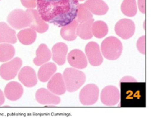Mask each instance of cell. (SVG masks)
Listing matches in <instances>:
<instances>
[{
    "mask_svg": "<svg viewBox=\"0 0 151 121\" xmlns=\"http://www.w3.org/2000/svg\"><path fill=\"white\" fill-rule=\"evenodd\" d=\"M79 4L78 0H37V6L44 21L62 27L76 19Z\"/></svg>",
    "mask_w": 151,
    "mask_h": 121,
    "instance_id": "1",
    "label": "cell"
},
{
    "mask_svg": "<svg viewBox=\"0 0 151 121\" xmlns=\"http://www.w3.org/2000/svg\"><path fill=\"white\" fill-rule=\"evenodd\" d=\"M63 76L66 90L70 92L77 90L84 84L86 80L84 72L71 67L67 68L64 70Z\"/></svg>",
    "mask_w": 151,
    "mask_h": 121,
    "instance_id": "2",
    "label": "cell"
},
{
    "mask_svg": "<svg viewBox=\"0 0 151 121\" xmlns=\"http://www.w3.org/2000/svg\"><path fill=\"white\" fill-rule=\"evenodd\" d=\"M101 50L104 56L109 60H115L120 56L122 50L121 41L114 36H109L104 39L101 45Z\"/></svg>",
    "mask_w": 151,
    "mask_h": 121,
    "instance_id": "3",
    "label": "cell"
},
{
    "mask_svg": "<svg viewBox=\"0 0 151 121\" xmlns=\"http://www.w3.org/2000/svg\"><path fill=\"white\" fill-rule=\"evenodd\" d=\"M7 21L13 28L20 29L29 27L30 19L27 12L21 9H16L8 15Z\"/></svg>",
    "mask_w": 151,
    "mask_h": 121,
    "instance_id": "4",
    "label": "cell"
},
{
    "mask_svg": "<svg viewBox=\"0 0 151 121\" xmlns=\"http://www.w3.org/2000/svg\"><path fill=\"white\" fill-rule=\"evenodd\" d=\"M22 64L20 58L15 57L0 66V76L5 80L12 79L16 76Z\"/></svg>",
    "mask_w": 151,
    "mask_h": 121,
    "instance_id": "5",
    "label": "cell"
},
{
    "mask_svg": "<svg viewBox=\"0 0 151 121\" xmlns=\"http://www.w3.org/2000/svg\"><path fill=\"white\" fill-rule=\"evenodd\" d=\"M99 90L98 86L94 84H88L80 91L79 98L81 103L85 106H91L97 101Z\"/></svg>",
    "mask_w": 151,
    "mask_h": 121,
    "instance_id": "6",
    "label": "cell"
},
{
    "mask_svg": "<svg viewBox=\"0 0 151 121\" xmlns=\"http://www.w3.org/2000/svg\"><path fill=\"white\" fill-rule=\"evenodd\" d=\"M100 98L101 102L104 105L107 106H114L120 100L119 91L115 86L108 85L102 90Z\"/></svg>",
    "mask_w": 151,
    "mask_h": 121,
    "instance_id": "7",
    "label": "cell"
},
{
    "mask_svg": "<svg viewBox=\"0 0 151 121\" xmlns=\"http://www.w3.org/2000/svg\"><path fill=\"white\" fill-rule=\"evenodd\" d=\"M135 27L134 23L131 20L124 18L119 20L115 27L116 34L123 39L131 38L134 35Z\"/></svg>",
    "mask_w": 151,
    "mask_h": 121,
    "instance_id": "8",
    "label": "cell"
},
{
    "mask_svg": "<svg viewBox=\"0 0 151 121\" xmlns=\"http://www.w3.org/2000/svg\"><path fill=\"white\" fill-rule=\"evenodd\" d=\"M85 52L90 64L94 66H98L103 63V58L99 46L96 42L91 41L86 45Z\"/></svg>",
    "mask_w": 151,
    "mask_h": 121,
    "instance_id": "9",
    "label": "cell"
},
{
    "mask_svg": "<svg viewBox=\"0 0 151 121\" xmlns=\"http://www.w3.org/2000/svg\"><path fill=\"white\" fill-rule=\"evenodd\" d=\"M26 11L28 13L30 19L29 27L40 33L46 32L48 29V25L44 21L39 14L37 10L28 9Z\"/></svg>",
    "mask_w": 151,
    "mask_h": 121,
    "instance_id": "10",
    "label": "cell"
},
{
    "mask_svg": "<svg viewBox=\"0 0 151 121\" xmlns=\"http://www.w3.org/2000/svg\"><path fill=\"white\" fill-rule=\"evenodd\" d=\"M18 78L20 82L27 87H33L37 83L36 72L29 66L23 67L18 73Z\"/></svg>",
    "mask_w": 151,
    "mask_h": 121,
    "instance_id": "11",
    "label": "cell"
},
{
    "mask_svg": "<svg viewBox=\"0 0 151 121\" xmlns=\"http://www.w3.org/2000/svg\"><path fill=\"white\" fill-rule=\"evenodd\" d=\"M37 101L42 105H57L60 102V98L57 95L44 88H40L35 93Z\"/></svg>",
    "mask_w": 151,
    "mask_h": 121,
    "instance_id": "12",
    "label": "cell"
},
{
    "mask_svg": "<svg viewBox=\"0 0 151 121\" xmlns=\"http://www.w3.org/2000/svg\"><path fill=\"white\" fill-rule=\"evenodd\" d=\"M67 58L69 64L76 69H83L87 66L86 56L80 50L75 49L72 50L68 53Z\"/></svg>",
    "mask_w": 151,
    "mask_h": 121,
    "instance_id": "13",
    "label": "cell"
},
{
    "mask_svg": "<svg viewBox=\"0 0 151 121\" xmlns=\"http://www.w3.org/2000/svg\"><path fill=\"white\" fill-rule=\"evenodd\" d=\"M47 87L48 90L57 95L63 94L66 90L63 75L59 73L54 74L51 77Z\"/></svg>",
    "mask_w": 151,
    "mask_h": 121,
    "instance_id": "14",
    "label": "cell"
},
{
    "mask_svg": "<svg viewBox=\"0 0 151 121\" xmlns=\"http://www.w3.org/2000/svg\"><path fill=\"white\" fill-rule=\"evenodd\" d=\"M24 89L19 82L11 81L6 84L4 92L5 97L9 100L16 101L19 99L22 95Z\"/></svg>",
    "mask_w": 151,
    "mask_h": 121,
    "instance_id": "15",
    "label": "cell"
},
{
    "mask_svg": "<svg viewBox=\"0 0 151 121\" xmlns=\"http://www.w3.org/2000/svg\"><path fill=\"white\" fill-rule=\"evenodd\" d=\"M53 60L59 65H62L65 63L68 51L67 45L62 42L55 44L52 49Z\"/></svg>",
    "mask_w": 151,
    "mask_h": 121,
    "instance_id": "16",
    "label": "cell"
},
{
    "mask_svg": "<svg viewBox=\"0 0 151 121\" xmlns=\"http://www.w3.org/2000/svg\"><path fill=\"white\" fill-rule=\"evenodd\" d=\"M84 4L92 13L96 15H104L109 9L107 5L102 0H87Z\"/></svg>",
    "mask_w": 151,
    "mask_h": 121,
    "instance_id": "17",
    "label": "cell"
},
{
    "mask_svg": "<svg viewBox=\"0 0 151 121\" xmlns=\"http://www.w3.org/2000/svg\"><path fill=\"white\" fill-rule=\"evenodd\" d=\"M17 38L15 30L4 22H0V43L14 44Z\"/></svg>",
    "mask_w": 151,
    "mask_h": 121,
    "instance_id": "18",
    "label": "cell"
},
{
    "mask_svg": "<svg viewBox=\"0 0 151 121\" xmlns=\"http://www.w3.org/2000/svg\"><path fill=\"white\" fill-rule=\"evenodd\" d=\"M36 56L33 62L37 66H40L47 63L50 59L52 53L47 45L41 44L39 46L36 52Z\"/></svg>",
    "mask_w": 151,
    "mask_h": 121,
    "instance_id": "19",
    "label": "cell"
},
{
    "mask_svg": "<svg viewBox=\"0 0 151 121\" xmlns=\"http://www.w3.org/2000/svg\"><path fill=\"white\" fill-rule=\"evenodd\" d=\"M57 69L56 65L52 62H47L42 65L38 72V79L42 82L47 81L54 75Z\"/></svg>",
    "mask_w": 151,
    "mask_h": 121,
    "instance_id": "20",
    "label": "cell"
},
{
    "mask_svg": "<svg viewBox=\"0 0 151 121\" xmlns=\"http://www.w3.org/2000/svg\"><path fill=\"white\" fill-rule=\"evenodd\" d=\"M79 22L76 19L69 24L62 27L60 31V35L64 40L72 41L75 40L78 36L77 29Z\"/></svg>",
    "mask_w": 151,
    "mask_h": 121,
    "instance_id": "21",
    "label": "cell"
},
{
    "mask_svg": "<svg viewBox=\"0 0 151 121\" xmlns=\"http://www.w3.org/2000/svg\"><path fill=\"white\" fill-rule=\"evenodd\" d=\"M94 19L91 18L86 21L80 23L78 26L77 33L78 36L84 40H88L93 37L92 27Z\"/></svg>",
    "mask_w": 151,
    "mask_h": 121,
    "instance_id": "22",
    "label": "cell"
},
{
    "mask_svg": "<svg viewBox=\"0 0 151 121\" xmlns=\"http://www.w3.org/2000/svg\"><path fill=\"white\" fill-rule=\"evenodd\" d=\"M17 35L20 42L23 44L26 45L33 43L37 37L36 31L30 27L22 30L18 33Z\"/></svg>",
    "mask_w": 151,
    "mask_h": 121,
    "instance_id": "23",
    "label": "cell"
},
{
    "mask_svg": "<svg viewBox=\"0 0 151 121\" xmlns=\"http://www.w3.org/2000/svg\"><path fill=\"white\" fill-rule=\"evenodd\" d=\"M15 53L14 48L11 44L5 43L0 44V62H6L11 60Z\"/></svg>",
    "mask_w": 151,
    "mask_h": 121,
    "instance_id": "24",
    "label": "cell"
},
{
    "mask_svg": "<svg viewBox=\"0 0 151 121\" xmlns=\"http://www.w3.org/2000/svg\"><path fill=\"white\" fill-rule=\"evenodd\" d=\"M108 28L104 22L98 20L93 22L92 27L93 35L98 38L104 37L108 33Z\"/></svg>",
    "mask_w": 151,
    "mask_h": 121,
    "instance_id": "25",
    "label": "cell"
},
{
    "mask_svg": "<svg viewBox=\"0 0 151 121\" xmlns=\"http://www.w3.org/2000/svg\"><path fill=\"white\" fill-rule=\"evenodd\" d=\"M121 9L124 15L129 17L134 16L137 12L136 0H124L122 3Z\"/></svg>",
    "mask_w": 151,
    "mask_h": 121,
    "instance_id": "26",
    "label": "cell"
},
{
    "mask_svg": "<svg viewBox=\"0 0 151 121\" xmlns=\"http://www.w3.org/2000/svg\"><path fill=\"white\" fill-rule=\"evenodd\" d=\"M92 13L84 4H79L78 11L76 19L79 23L86 21L92 18Z\"/></svg>",
    "mask_w": 151,
    "mask_h": 121,
    "instance_id": "27",
    "label": "cell"
},
{
    "mask_svg": "<svg viewBox=\"0 0 151 121\" xmlns=\"http://www.w3.org/2000/svg\"><path fill=\"white\" fill-rule=\"evenodd\" d=\"M137 47L138 51L143 55L145 54V36L140 37L137 42Z\"/></svg>",
    "mask_w": 151,
    "mask_h": 121,
    "instance_id": "28",
    "label": "cell"
},
{
    "mask_svg": "<svg viewBox=\"0 0 151 121\" xmlns=\"http://www.w3.org/2000/svg\"><path fill=\"white\" fill-rule=\"evenodd\" d=\"M22 5L28 9H33L37 6V0H21Z\"/></svg>",
    "mask_w": 151,
    "mask_h": 121,
    "instance_id": "29",
    "label": "cell"
},
{
    "mask_svg": "<svg viewBox=\"0 0 151 121\" xmlns=\"http://www.w3.org/2000/svg\"><path fill=\"white\" fill-rule=\"evenodd\" d=\"M138 5L140 12L145 13V0H138Z\"/></svg>",
    "mask_w": 151,
    "mask_h": 121,
    "instance_id": "30",
    "label": "cell"
},
{
    "mask_svg": "<svg viewBox=\"0 0 151 121\" xmlns=\"http://www.w3.org/2000/svg\"><path fill=\"white\" fill-rule=\"evenodd\" d=\"M137 80L134 78L130 76H126L122 77L120 80V82H137Z\"/></svg>",
    "mask_w": 151,
    "mask_h": 121,
    "instance_id": "31",
    "label": "cell"
},
{
    "mask_svg": "<svg viewBox=\"0 0 151 121\" xmlns=\"http://www.w3.org/2000/svg\"><path fill=\"white\" fill-rule=\"evenodd\" d=\"M5 98L4 94L0 89V106L4 104L5 102Z\"/></svg>",
    "mask_w": 151,
    "mask_h": 121,
    "instance_id": "32",
    "label": "cell"
},
{
    "mask_svg": "<svg viewBox=\"0 0 151 121\" xmlns=\"http://www.w3.org/2000/svg\"><path fill=\"white\" fill-rule=\"evenodd\" d=\"M78 1H83L85 0H78Z\"/></svg>",
    "mask_w": 151,
    "mask_h": 121,
    "instance_id": "33",
    "label": "cell"
},
{
    "mask_svg": "<svg viewBox=\"0 0 151 121\" xmlns=\"http://www.w3.org/2000/svg\"></svg>",
    "mask_w": 151,
    "mask_h": 121,
    "instance_id": "34",
    "label": "cell"
}]
</instances>
